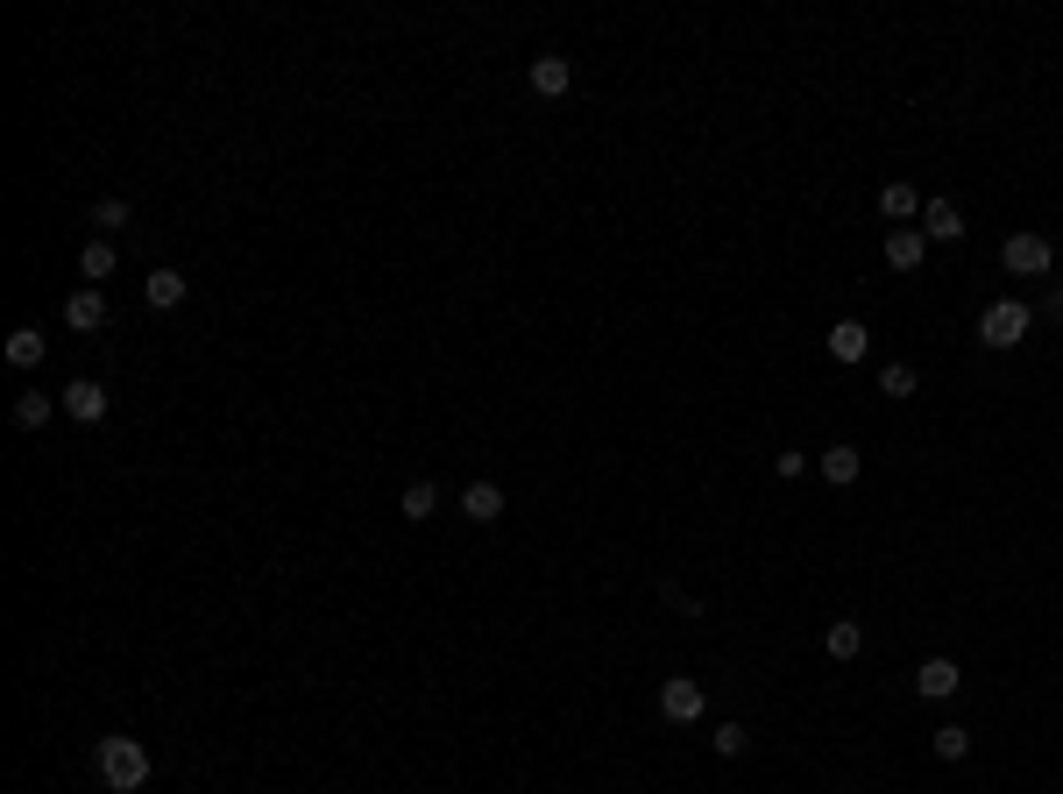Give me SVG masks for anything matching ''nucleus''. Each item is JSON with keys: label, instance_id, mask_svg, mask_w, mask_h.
I'll return each instance as SVG.
<instances>
[{"label": "nucleus", "instance_id": "f8f14e48", "mask_svg": "<svg viewBox=\"0 0 1063 794\" xmlns=\"http://www.w3.org/2000/svg\"><path fill=\"white\" fill-rule=\"evenodd\" d=\"M879 213H886L894 227H900V220H922V192H914V185H900V178L879 185Z\"/></svg>", "mask_w": 1063, "mask_h": 794}, {"label": "nucleus", "instance_id": "0eeeda50", "mask_svg": "<svg viewBox=\"0 0 1063 794\" xmlns=\"http://www.w3.org/2000/svg\"><path fill=\"white\" fill-rule=\"evenodd\" d=\"M922 241H964V213L950 199H922Z\"/></svg>", "mask_w": 1063, "mask_h": 794}, {"label": "nucleus", "instance_id": "ddd939ff", "mask_svg": "<svg viewBox=\"0 0 1063 794\" xmlns=\"http://www.w3.org/2000/svg\"><path fill=\"white\" fill-rule=\"evenodd\" d=\"M461 511H468L476 525H496V518H504V490H496V482H468V490H461Z\"/></svg>", "mask_w": 1063, "mask_h": 794}, {"label": "nucleus", "instance_id": "4be33fe9", "mask_svg": "<svg viewBox=\"0 0 1063 794\" xmlns=\"http://www.w3.org/2000/svg\"><path fill=\"white\" fill-rule=\"evenodd\" d=\"M914 383H922V376H914L908 362H886V369H879V390H886V398H914Z\"/></svg>", "mask_w": 1063, "mask_h": 794}, {"label": "nucleus", "instance_id": "5701e85b", "mask_svg": "<svg viewBox=\"0 0 1063 794\" xmlns=\"http://www.w3.org/2000/svg\"><path fill=\"white\" fill-rule=\"evenodd\" d=\"M709 745H717V759H737V752L751 745V731H745V723H717V738H709Z\"/></svg>", "mask_w": 1063, "mask_h": 794}, {"label": "nucleus", "instance_id": "aec40b11", "mask_svg": "<svg viewBox=\"0 0 1063 794\" xmlns=\"http://www.w3.org/2000/svg\"><path fill=\"white\" fill-rule=\"evenodd\" d=\"M43 419H50V398H43V390H22V398H15V426H22V433H36Z\"/></svg>", "mask_w": 1063, "mask_h": 794}, {"label": "nucleus", "instance_id": "f03ea898", "mask_svg": "<svg viewBox=\"0 0 1063 794\" xmlns=\"http://www.w3.org/2000/svg\"><path fill=\"white\" fill-rule=\"evenodd\" d=\"M1028 305H1021V299H992L986 305V313H978V341H986V348H1014L1021 341V333H1028Z\"/></svg>", "mask_w": 1063, "mask_h": 794}, {"label": "nucleus", "instance_id": "9b49d317", "mask_svg": "<svg viewBox=\"0 0 1063 794\" xmlns=\"http://www.w3.org/2000/svg\"><path fill=\"white\" fill-rule=\"evenodd\" d=\"M865 348H872L865 319H837V327H830V355L837 362H865Z\"/></svg>", "mask_w": 1063, "mask_h": 794}, {"label": "nucleus", "instance_id": "b1692460", "mask_svg": "<svg viewBox=\"0 0 1063 794\" xmlns=\"http://www.w3.org/2000/svg\"><path fill=\"white\" fill-rule=\"evenodd\" d=\"M92 227H128V199H100V206H92Z\"/></svg>", "mask_w": 1063, "mask_h": 794}, {"label": "nucleus", "instance_id": "2eb2a0df", "mask_svg": "<svg viewBox=\"0 0 1063 794\" xmlns=\"http://www.w3.org/2000/svg\"><path fill=\"white\" fill-rule=\"evenodd\" d=\"M142 299H150L156 313H170V305H185V277H178V270H150V285H142Z\"/></svg>", "mask_w": 1063, "mask_h": 794}, {"label": "nucleus", "instance_id": "1a4fd4ad", "mask_svg": "<svg viewBox=\"0 0 1063 794\" xmlns=\"http://www.w3.org/2000/svg\"><path fill=\"white\" fill-rule=\"evenodd\" d=\"M568 86H574V64H568V58H554V50H546V58H532V92L560 100Z\"/></svg>", "mask_w": 1063, "mask_h": 794}, {"label": "nucleus", "instance_id": "393cba45", "mask_svg": "<svg viewBox=\"0 0 1063 794\" xmlns=\"http://www.w3.org/2000/svg\"><path fill=\"white\" fill-rule=\"evenodd\" d=\"M1028 313H1049V319H1063V285H1056V291H1042V305H1028Z\"/></svg>", "mask_w": 1063, "mask_h": 794}, {"label": "nucleus", "instance_id": "6e6552de", "mask_svg": "<svg viewBox=\"0 0 1063 794\" xmlns=\"http://www.w3.org/2000/svg\"><path fill=\"white\" fill-rule=\"evenodd\" d=\"M64 412H72L78 426H100V419H106V390L92 383V376H78V383L64 390Z\"/></svg>", "mask_w": 1063, "mask_h": 794}, {"label": "nucleus", "instance_id": "6ab92c4d", "mask_svg": "<svg viewBox=\"0 0 1063 794\" xmlns=\"http://www.w3.org/2000/svg\"><path fill=\"white\" fill-rule=\"evenodd\" d=\"M928 752H936V759H964V752H972V731L944 723V731H928Z\"/></svg>", "mask_w": 1063, "mask_h": 794}, {"label": "nucleus", "instance_id": "a211bd4d", "mask_svg": "<svg viewBox=\"0 0 1063 794\" xmlns=\"http://www.w3.org/2000/svg\"><path fill=\"white\" fill-rule=\"evenodd\" d=\"M78 270H86V285H106V277H114V249H106V241H86Z\"/></svg>", "mask_w": 1063, "mask_h": 794}, {"label": "nucleus", "instance_id": "7ed1b4c3", "mask_svg": "<svg viewBox=\"0 0 1063 794\" xmlns=\"http://www.w3.org/2000/svg\"><path fill=\"white\" fill-rule=\"evenodd\" d=\"M1000 263H1007L1014 277H1042V270H1049V235H1035V227H1028V235H1007Z\"/></svg>", "mask_w": 1063, "mask_h": 794}, {"label": "nucleus", "instance_id": "412c9836", "mask_svg": "<svg viewBox=\"0 0 1063 794\" xmlns=\"http://www.w3.org/2000/svg\"><path fill=\"white\" fill-rule=\"evenodd\" d=\"M433 504H440V490H433V482H412V490H405V504H397V511H405L412 525H426V518H433Z\"/></svg>", "mask_w": 1063, "mask_h": 794}, {"label": "nucleus", "instance_id": "423d86ee", "mask_svg": "<svg viewBox=\"0 0 1063 794\" xmlns=\"http://www.w3.org/2000/svg\"><path fill=\"white\" fill-rule=\"evenodd\" d=\"M64 327H72V333H92V327H106V291H100V285L72 291V299H64Z\"/></svg>", "mask_w": 1063, "mask_h": 794}, {"label": "nucleus", "instance_id": "dca6fc26", "mask_svg": "<svg viewBox=\"0 0 1063 794\" xmlns=\"http://www.w3.org/2000/svg\"><path fill=\"white\" fill-rule=\"evenodd\" d=\"M815 468L844 490V482H858V468H865V462H858V448H844V440H837V448H823V462H815Z\"/></svg>", "mask_w": 1063, "mask_h": 794}, {"label": "nucleus", "instance_id": "20e7f679", "mask_svg": "<svg viewBox=\"0 0 1063 794\" xmlns=\"http://www.w3.org/2000/svg\"><path fill=\"white\" fill-rule=\"evenodd\" d=\"M659 709H667V723H695L709 709V695H703V681H688V675H674L667 689H659Z\"/></svg>", "mask_w": 1063, "mask_h": 794}, {"label": "nucleus", "instance_id": "9d476101", "mask_svg": "<svg viewBox=\"0 0 1063 794\" xmlns=\"http://www.w3.org/2000/svg\"><path fill=\"white\" fill-rule=\"evenodd\" d=\"M922 255H928L922 227H894V235H886V263H894V270H922Z\"/></svg>", "mask_w": 1063, "mask_h": 794}, {"label": "nucleus", "instance_id": "f3484780", "mask_svg": "<svg viewBox=\"0 0 1063 794\" xmlns=\"http://www.w3.org/2000/svg\"><path fill=\"white\" fill-rule=\"evenodd\" d=\"M8 362H15V369H36V362H43V333L15 327V333H8Z\"/></svg>", "mask_w": 1063, "mask_h": 794}, {"label": "nucleus", "instance_id": "4468645a", "mask_svg": "<svg viewBox=\"0 0 1063 794\" xmlns=\"http://www.w3.org/2000/svg\"><path fill=\"white\" fill-rule=\"evenodd\" d=\"M823 653H830V659H858V653H865V631H858L851 617H837V625L823 631Z\"/></svg>", "mask_w": 1063, "mask_h": 794}, {"label": "nucleus", "instance_id": "f257e3e1", "mask_svg": "<svg viewBox=\"0 0 1063 794\" xmlns=\"http://www.w3.org/2000/svg\"><path fill=\"white\" fill-rule=\"evenodd\" d=\"M92 766H100L106 794H136L142 780H150V752H142V738H100Z\"/></svg>", "mask_w": 1063, "mask_h": 794}, {"label": "nucleus", "instance_id": "39448f33", "mask_svg": "<svg viewBox=\"0 0 1063 794\" xmlns=\"http://www.w3.org/2000/svg\"><path fill=\"white\" fill-rule=\"evenodd\" d=\"M958 689H964V667H958V659H922V675H914V695H928V703H950Z\"/></svg>", "mask_w": 1063, "mask_h": 794}]
</instances>
